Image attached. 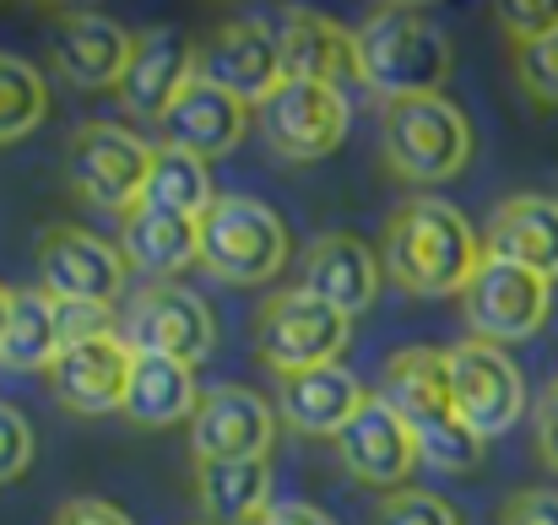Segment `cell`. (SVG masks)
I'll use <instances>...</instances> for the list:
<instances>
[{
  "instance_id": "obj_3",
  "label": "cell",
  "mask_w": 558,
  "mask_h": 525,
  "mask_svg": "<svg viewBox=\"0 0 558 525\" xmlns=\"http://www.w3.org/2000/svg\"><path fill=\"white\" fill-rule=\"evenodd\" d=\"M288 222L255 195H217L201 211V266L222 288H266L288 266Z\"/></svg>"
},
{
  "instance_id": "obj_13",
  "label": "cell",
  "mask_w": 558,
  "mask_h": 525,
  "mask_svg": "<svg viewBox=\"0 0 558 525\" xmlns=\"http://www.w3.org/2000/svg\"><path fill=\"white\" fill-rule=\"evenodd\" d=\"M277 444V406L255 395L250 384H217L201 390V406L190 417V455L206 461H266Z\"/></svg>"
},
{
  "instance_id": "obj_21",
  "label": "cell",
  "mask_w": 558,
  "mask_h": 525,
  "mask_svg": "<svg viewBox=\"0 0 558 525\" xmlns=\"http://www.w3.org/2000/svg\"><path fill=\"white\" fill-rule=\"evenodd\" d=\"M364 401H369V395H364L359 374L342 368V363L277 379V417H282L293 434H304V439H337V434L359 417Z\"/></svg>"
},
{
  "instance_id": "obj_10",
  "label": "cell",
  "mask_w": 558,
  "mask_h": 525,
  "mask_svg": "<svg viewBox=\"0 0 558 525\" xmlns=\"http://www.w3.org/2000/svg\"><path fill=\"white\" fill-rule=\"evenodd\" d=\"M255 125L282 163H320L348 136V93L320 82H282L255 109Z\"/></svg>"
},
{
  "instance_id": "obj_33",
  "label": "cell",
  "mask_w": 558,
  "mask_h": 525,
  "mask_svg": "<svg viewBox=\"0 0 558 525\" xmlns=\"http://www.w3.org/2000/svg\"><path fill=\"white\" fill-rule=\"evenodd\" d=\"M494 16H499V27L510 33V44L521 49V44H537V38H548L558 33V0H499L494 5Z\"/></svg>"
},
{
  "instance_id": "obj_6",
  "label": "cell",
  "mask_w": 558,
  "mask_h": 525,
  "mask_svg": "<svg viewBox=\"0 0 558 525\" xmlns=\"http://www.w3.org/2000/svg\"><path fill=\"white\" fill-rule=\"evenodd\" d=\"M158 147H147L136 131L114 120H87L65 142V184L82 206L98 211H131L147 190Z\"/></svg>"
},
{
  "instance_id": "obj_2",
  "label": "cell",
  "mask_w": 558,
  "mask_h": 525,
  "mask_svg": "<svg viewBox=\"0 0 558 525\" xmlns=\"http://www.w3.org/2000/svg\"><path fill=\"white\" fill-rule=\"evenodd\" d=\"M353 44H359V82L379 103L434 98L456 65L450 33L423 5H374L353 27Z\"/></svg>"
},
{
  "instance_id": "obj_24",
  "label": "cell",
  "mask_w": 558,
  "mask_h": 525,
  "mask_svg": "<svg viewBox=\"0 0 558 525\" xmlns=\"http://www.w3.org/2000/svg\"><path fill=\"white\" fill-rule=\"evenodd\" d=\"M407 428L412 439L434 423H450V379H445V352L434 347H401L385 368H379V390H374Z\"/></svg>"
},
{
  "instance_id": "obj_31",
  "label": "cell",
  "mask_w": 558,
  "mask_h": 525,
  "mask_svg": "<svg viewBox=\"0 0 558 525\" xmlns=\"http://www.w3.org/2000/svg\"><path fill=\"white\" fill-rule=\"evenodd\" d=\"M515 82L537 109H558V33L515 49Z\"/></svg>"
},
{
  "instance_id": "obj_5",
  "label": "cell",
  "mask_w": 558,
  "mask_h": 525,
  "mask_svg": "<svg viewBox=\"0 0 558 525\" xmlns=\"http://www.w3.org/2000/svg\"><path fill=\"white\" fill-rule=\"evenodd\" d=\"M348 342H353V320L304 288H277L266 309L255 315V352L277 379L331 368L348 352Z\"/></svg>"
},
{
  "instance_id": "obj_22",
  "label": "cell",
  "mask_w": 558,
  "mask_h": 525,
  "mask_svg": "<svg viewBox=\"0 0 558 525\" xmlns=\"http://www.w3.org/2000/svg\"><path fill=\"white\" fill-rule=\"evenodd\" d=\"M120 255L125 266H136L153 282H180V271L201 266V222L195 217H174L158 206H131L120 211Z\"/></svg>"
},
{
  "instance_id": "obj_26",
  "label": "cell",
  "mask_w": 558,
  "mask_h": 525,
  "mask_svg": "<svg viewBox=\"0 0 558 525\" xmlns=\"http://www.w3.org/2000/svg\"><path fill=\"white\" fill-rule=\"evenodd\" d=\"M201 406V384H195V368L174 363V357H147L136 352L131 363V384H125V417L142 423V428H174L190 423Z\"/></svg>"
},
{
  "instance_id": "obj_4",
  "label": "cell",
  "mask_w": 558,
  "mask_h": 525,
  "mask_svg": "<svg viewBox=\"0 0 558 525\" xmlns=\"http://www.w3.org/2000/svg\"><path fill=\"white\" fill-rule=\"evenodd\" d=\"M379 142H385V163L390 174L407 179V184H450L472 163V120L445 98H401V103H385L379 114Z\"/></svg>"
},
{
  "instance_id": "obj_23",
  "label": "cell",
  "mask_w": 558,
  "mask_h": 525,
  "mask_svg": "<svg viewBox=\"0 0 558 525\" xmlns=\"http://www.w3.org/2000/svg\"><path fill=\"white\" fill-rule=\"evenodd\" d=\"M483 255L558 282V195H510L483 233Z\"/></svg>"
},
{
  "instance_id": "obj_9",
  "label": "cell",
  "mask_w": 558,
  "mask_h": 525,
  "mask_svg": "<svg viewBox=\"0 0 558 525\" xmlns=\"http://www.w3.org/2000/svg\"><path fill=\"white\" fill-rule=\"evenodd\" d=\"M554 315V282L510 266V260H483V271L472 277V288L461 293V320L477 342H526L548 326Z\"/></svg>"
},
{
  "instance_id": "obj_28",
  "label": "cell",
  "mask_w": 558,
  "mask_h": 525,
  "mask_svg": "<svg viewBox=\"0 0 558 525\" xmlns=\"http://www.w3.org/2000/svg\"><path fill=\"white\" fill-rule=\"evenodd\" d=\"M211 200H217V190H211L206 163L180 152V147H158L147 190H142V206H158V211H174V217H195L201 222V211Z\"/></svg>"
},
{
  "instance_id": "obj_39",
  "label": "cell",
  "mask_w": 558,
  "mask_h": 525,
  "mask_svg": "<svg viewBox=\"0 0 558 525\" xmlns=\"http://www.w3.org/2000/svg\"><path fill=\"white\" fill-rule=\"evenodd\" d=\"M5 315H11V288H0V337H5Z\"/></svg>"
},
{
  "instance_id": "obj_11",
  "label": "cell",
  "mask_w": 558,
  "mask_h": 525,
  "mask_svg": "<svg viewBox=\"0 0 558 525\" xmlns=\"http://www.w3.org/2000/svg\"><path fill=\"white\" fill-rule=\"evenodd\" d=\"M120 337H125L131 352L174 357L185 368H201L217 352V320H211V309H206L201 293H190L180 282H153V288L136 293Z\"/></svg>"
},
{
  "instance_id": "obj_12",
  "label": "cell",
  "mask_w": 558,
  "mask_h": 525,
  "mask_svg": "<svg viewBox=\"0 0 558 525\" xmlns=\"http://www.w3.org/2000/svg\"><path fill=\"white\" fill-rule=\"evenodd\" d=\"M195 71H201L206 82H217L222 93H233L239 103L260 109V103L282 87V44H277V27L250 22V16L217 22V27L195 44Z\"/></svg>"
},
{
  "instance_id": "obj_19",
  "label": "cell",
  "mask_w": 558,
  "mask_h": 525,
  "mask_svg": "<svg viewBox=\"0 0 558 525\" xmlns=\"http://www.w3.org/2000/svg\"><path fill=\"white\" fill-rule=\"evenodd\" d=\"M337 455H342L348 477H359L364 488L401 493V483H407L412 466H417V439H412V428H407L379 395H369V401L359 406V417L337 434Z\"/></svg>"
},
{
  "instance_id": "obj_27",
  "label": "cell",
  "mask_w": 558,
  "mask_h": 525,
  "mask_svg": "<svg viewBox=\"0 0 558 525\" xmlns=\"http://www.w3.org/2000/svg\"><path fill=\"white\" fill-rule=\"evenodd\" d=\"M65 347V326H60V298L44 288H11V315H5V337H0V363L16 374H38L49 368Z\"/></svg>"
},
{
  "instance_id": "obj_1",
  "label": "cell",
  "mask_w": 558,
  "mask_h": 525,
  "mask_svg": "<svg viewBox=\"0 0 558 525\" xmlns=\"http://www.w3.org/2000/svg\"><path fill=\"white\" fill-rule=\"evenodd\" d=\"M483 239L477 228L439 195H412L385 222L379 266L385 277L412 298H461L472 277L483 271Z\"/></svg>"
},
{
  "instance_id": "obj_25",
  "label": "cell",
  "mask_w": 558,
  "mask_h": 525,
  "mask_svg": "<svg viewBox=\"0 0 558 525\" xmlns=\"http://www.w3.org/2000/svg\"><path fill=\"white\" fill-rule=\"evenodd\" d=\"M190 488L206 525H255L271 510V461H206Z\"/></svg>"
},
{
  "instance_id": "obj_29",
  "label": "cell",
  "mask_w": 558,
  "mask_h": 525,
  "mask_svg": "<svg viewBox=\"0 0 558 525\" xmlns=\"http://www.w3.org/2000/svg\"><path fill=\"white\" fill-rule=\"evenodd\" d=\"M49 114V82L33 60L0 49V147L33 136Z\"/></svg>"
},
{
  "instance_id": "obj_36",
  "label": "cell",
  "mask_w": 558,
  "mask_h": 525,
  "mask_svg": "<svg viewBox=\"0 0 558 525\" xmlns=\"http://www.w3.org/2000/svg\"><path fill=\"white\" fill-rule=\"evenodd\" d=\"M532 434H537V455H543V466L558 472V374L548 379V390H543L537 406H532Z\"/></svg>"
},
{
  "instance_id": "obj_30",
  "label": "cell",
  "mask_w": 558,
  "mask_h": 525,
  "mask_svg": "<svg viewBox=\"0 0 558 525\" xmlns=\"http://www.w3.org/2000/svg\"><path fill=\"white\" fill-rule=\"evenodd\" d=\"M483 444H488V439H477L461 417H450V423H434V428L417 434V461L434 466V472L466 477V472L483 466Z\"/></svg>"
},
{
  "instance_id": "obj_18",
  "label": "cell",
  "mask_w": 558,
  "mask_h": 525,
  "mask_svg": "<svg viewBox=\"0 0 558 525\" xmlns=\"http://www.w3.org/2000/svg\"><path fill=\"white\" fill-rule=\"evenodd\" d=\"M250 120H255L250 103H239L233 93H222L217 82H206L195 71V82L180 93V103L158 120V131H163V147H180L190 158L211 163V158H228L250 136Z\"/></svg>"
},
{
  "instance_id": "obj_35",
  "label": "cell",
  "mask_w": 558,
  "mask_h": 525,
  "mask_svg": "<svg viewBox=\"0 0 558 525\" xmlns=\"http://www.w3.org/2000/svg\"><path fill=\"white\" fill-rule=\"evenodd\" d=\"M499 525H558V488H521L505 504Z\"/></svg>"
},
{
  "instance_id": "obj_17",
  "label": "cell",
  "mask_w": 558,
  "mask_h": 525,
  "mask_svg": "<svg viewBox=\"0 0 558 525\" xmlns=\"http://www.w3.org/2000/svg\"><path fill=\"white\" fill-rule=\"evenodd\" d=\"M379 282H385V266L359 233H320L310 249H304V266H299V288L315 293L320 304H331L337 315L359 320L364 309H374L379 298Z\"/></svg>"
},
{
  "instance_id": "obj_7",
  "label": "cell",
  "mask_w": 558,
  "mask_h": 525,
  "mask_svg": "<svg viewBox=\"0 0 558 525\" xmlns=\"http://www.w3.org/2000/svg\"><path fill=\"white\" fill-rule=\"evenodd\" d=\"M445 379H450V406L477 439H499L521 423L526 412V379L515 357L494 342L461 337L445 347Z\"/></svg>"
},
{
  "instance_id": "obj_37",
  "label": "cell",
  "mask_w": 558,
  "mask_h": 525,
  "mask_svg": "<svg viewBox=\"0 0 558 525\" xmlns=\"http://www.w3.org/2000/svg\"><path fill=\"white\" fill-rule=\"evenodd\" d=\"M54 525H131V521L114 504H104V499H65Z\"/></svg>"
},
{
  "instance_id": "obj_8",
  "label": "cell",
  "mask_w": 558,
  "mask_h": 525,
  "mask_svg": "<svg viewBox=\"0 0 558 525\" xmlns=\"http://www.w3.org/2000/svg\"><path fill=\"white\" fill-rule=\"evenodd\" d=\"M38 277H44V293H54L60 304L114 309V304L125 298L131 266H125L120 244L98 239L93 228L49 222V228L38 233Z\"/></svg>"
},
{
  "instance_id": "obj_15",
  "label": "cell",
  "mask_w": 558,
  "mask_h": 525,
  "mask_svg": "<svg viewBox=\"0 0 558 525\" xmlns=\"http://www.w3.org/2000/svg\"><path fill=\"white\" fill-rule=\"evenodd\" d=\"M136 33L98 11H54L49 22V65L82 93H114Z\"/></svg>"
},
{
  "instance_id": "obj_14",
  "label": "cell",
  "mask_w": 558,
  "mask_h": 525,
  "mask_svg": "<svg viewBox=\"0 0 558 525\" xmlns=\"http://www.w3.org/2000/svg\"><path fill=\"white\" fill-rule=\"evenodd\" d=\"M131 363H136V352L125 347V337L120 331H104V337H87V342L60 347V357L44 368V379H49V395L65 412H76V417H109V412L125 406Z\"/></svg>"
},
{
  "instance_id": "obj_20",
  "label": "cell",
  "mask_w": 558,
  "mask_h": 525,
  "mask_svg": "<svg viewBox=\"0 0 558 525\" xmlns=\"http://www.w3.org/2000/svg\"><path fill=\"white\" fill-rule=\"evenodd\" d=\"M282 44V82H320V87H348L359 82V44L353 27H342L326 11H288L277 27Z\"/></svg>"
},
{
  "instance_id": "obj_16",
  "label": "cell",
  "mask_w": 558,
  "mask_h": 525,
  "mask_svg": "<svg viewBox=\"0 0 558 525\" xmlns=\"http://www.w3.org/2000/svg\"><path fill=\"white\" fill-rule=\"evenodd\" d=\"M190 82H195V44L180 27H147V33H136V49L125 60L114 103L136 120H163Z\"/></svg>"
},
{
  "instance_id": "obj_38",
  "label": "cell",
  "mask_w": 558,
  "mask_h": 525,
  "mask_svg": "<svg viewBox=\"0 0 558 525\" xmlns=\"http://www.w3.org/2000/svg\"><path fill=\"white\" fill-rule=\"evenodd\" d=\"M255 525H337V521H326V515L310 510V504H271Z\"/></svg>"
},
{
  "instance_id": "obj_34",
  "label": "cell",
  "mask_w": 558,
  "mask_h": 525,
  "mask_svg": "<svg viewBox=\"0 0 558 525\" xmlns=\"http://www.w3.org/2000/svg\"><path fill=\"white\" fill-rule=\"evenodd\" d=\"M33 450H38L33 423H27L16 406H5V401H0V488H5V483H16V477L33 466Z\"/></svg>"
},
{
  "instance_id": "obj_32",
  "label": "cell",
  "mask_w": 558,
  "mask_h": 525,
  "mask_svg": "<svg viewBox=\"0 0 558 525\" xmlns=\"http://www.w3.org/2000/svg\"><path fill=\"white\" fill-rule=\"evenodd\" d=\"M374 525H466L456 515L450 499L428 493V488H401V493H385V504L374 510Z\"/></svg>"
}]
</instances>
